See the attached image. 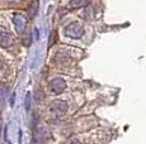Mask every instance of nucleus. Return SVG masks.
I'll return each instance as SVG.
<instances>
[{
    "instance_id": "1a4fd4ad",
    "label": "nucleus",
    "mask_w": 146,
    "mask_h": 144,
    "mask_svg": "<svg viewBox=\"0 0 146 144\" xmlns=\"http://www.w3.org/2000/svg\"><path fill=\"white\" fill-rule=\"evenodd\" d=\"M69 144H80V143L78 142V140H72V142H70Z\"/></svg>"
},
{
    "instance_id": "6e6552de",
    "label": "nucleus",
    "mask_w": 146,
    "mask_h": 144,
    "mask_svg": "<svg viewBox=\"0 0 146 144\" xmlns=\"http://www.w3.org/2000/svg\"><path fill=\"white\" fill-rule=\"evenodd\" d=\"M3 90H4V87L0 88V104H3V101H4V99H5V94H4V95H1Z\"/></svg>"
},
{
    "instance_id": "f257e3e1",
    "label": "nucleus",
    "mask_w": 146,
    "mask_h": 144,
    "mask_svg": "<svg viewBox=\"0 0 146 144\" xmlns=\"http://www.w3.org/2000/svg\"><path fill=\"white\" fill-rule=\"evenodd\" d=\"M65 35L72 39H79L84 35V29L80 24L78 23H70L65 28Z\"/></svg>"
},
{
    "instance_id": "f03ea898",
    "label": "nucleus",
    "mask_w": 146,
    "mask_h": 144,
    "mask_svg": "<svg viewBox=\"0 0 146 144\" xmlns=\"http://www.w3.org/2000/svg\"><path fill=\"white\" fill-rule=\"evenodd\" d=\"M14 26H15V30L18 34H23L27 29V18L23 14H15L13 18Z\"/></svg>"
},
{
    "instance_id": "7ed1b4c3",
    "label": "nucleus",
    "mask_w": 146,
    "mask_h": 144,
    "mask_svg": "<svg viewBox=\"0 0 146 144\" xmlns=\"http://www.w3.org/2000/svg\"><path fill=\"white\" fill-rule=\"evenodd\" d=\"M50 88L53 94H61L66 88V82L62 79H53L50 82Z\"/></svg>"
},
{
    "instance_id": "9d476101",
    "label": "nucleus",
    "mask_w": 146,
    "mask_h": 144,
    "mask_svg": "<svg viewBox=\"0 0 146 144\" xmlns=\"http://www.w3.org/2000/svg\"><path fill=\"white\" fill-rule=\"evenodd\" d=\"M0 130H1V129H0Z\"/></svg>"
},
{
    "instance_id": "39448f33",
    "label": "nucleus",
    "mask_w": 146,
    "mask_h": 144,
    "mask_svg": "<svg viewBox=\"0 0 146 144\" xmlns=\"http://www.w3.org/2000/svg\"><path fill=\"white\" fill-rule=\"evenodd\" d=\"M13 44H14V38L10 33H5V32L0 33V46L8 48V47H12Z\"/></svg>"
},
{
    "instance_id": "423d86ee",
    "label": "nucleus",
    "mask_w": 146,
    "mask_h": 144,
    "mask_svg": "<svg viewBox=\"0 0 146 144\" xmlns=\"http://www.w3.org/2000/svg\"><path fill=\"white\" fill-rule=\"evenodd\" d=\"M92 0H70L69 3V8L70 9H80V8H84L86 5L90 4Z\"/></svg>"
},
{
    "instance_id": "20e7f679",
    "label": "nucleus",
    "mask_w": 146,
    "mask_h": 144,
    "mask_svg": "<svg viewBox=\"0 0 146 144\" xmlns=\"http://www.w3.org/2000/svg\"><path fill=\"white\" fill-rule=\"evenodd\" d=\"M51 110L56 114H64L66 113L67 110V104L65 101H61V100H56L51 104Z\"/></svg>"
},
{
    "instance_id": "0eeeda50",
    "label": "nucleus",
    "mask_w": 146,
    "mask_h": 144,
    "mask_svg": "<svg viewBox=\"0 0 146 144\" xmlns=\"http://www.w3.org/2000/svg\"><path fill=\"white\" fill-rule=\"evenodd\" d=\"M27 13H28V15H29V18H35V16L37 15V13H38V0H33V1L31 3V5L27 9Z\"/></svg>"
}]
</instances>
